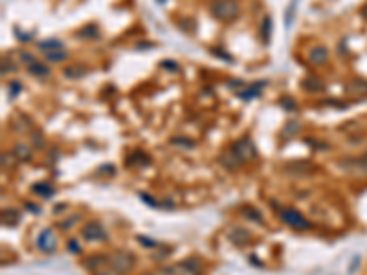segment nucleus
I'll return each mask as SVG.
<instances>
[{"mask_svg":"<svg viewBox=\"0 0 367 275\" xmlns=\"http://www.w3.org/2000/svg\"><path fill=\"white\" fill-rule=\"evenodd\" d=\"M211 13L220 21H233L239 15V4L235 0H213Z\"/></svg>","mask_w":367,"mask_h":275,"instance_id":"1","label":"nucleus"},{"mask_svg":"<svg viewBox=\"0 0 367 275\" xmlns=\"http://www.w3.org/2000/svg\"><path fill=\"white\" fill-rule=\"evenodd\" d=\"M230 152L239 160V161H246V160H252L253 156L257 154V152H255V149H253V143L250 141V139H246V138L233 145Z\"/></svg>","mask_w":367,"mask_h":275,"instance_id":"2","label":"nucleus"},{"mask_svg":"<svg viewBox=\"0 0 367 275\" xmlns=\"http://www.w3.org/2000/svg\"><path fill=\"white\" fill-rule=\"evenodd\" d=\"M281 220L287 226H292L295 229H309L310 224L301 217V213H297L295 209H283L281 211Z\"/></svg>","mask_w":367,"mask_h":275,"instance_id":"3","label":"nucleus"},{"mask_svg":"<svg viewBox=\"0 0 367 275\" xmlns=\"http://www.w3.org/2000/svg\"><path fill=\"white\" fill-rule=\"evenodd\" d=\"M110 264H112V268H114L116 272L123 274V272L132 270V266H134V257L130 253H116L114 257L110 259Z\"/></svg>","mask_w":367,"mask_h":275,"instance_id":"4","label":"nucleus"},{"mask_svg":"<svg viewBox=\"0 0 367 275\" xmlns=\"http://www.w3.org/2000/svg\"><path fill=\"white\" fill-rule=\"evenodd\" d=\"M83 237L87 240H103L107 235H105V229H103V226L98 224V222H90V224H87L85 228H83Z\"/></svg>","mask_w":367,"mask_h":275,"instance_id":"5","label":"nucleus"},{"mask_svg":"<svg viewBox=\"0 0 367 275\" xmlns=\"http://www.w3.org/2000/svg\"><path fill=\"white\" fill-rule=\"evenodd\" d=\"M37 246L41 248L43 252H53L55 250V240H53V233L50 229H44L39 239H37Z\"/></svg>","mask_w":367,"mask_h":275,"instance_id":"6","label":"nucleus"},{"mask_svg":"<svg viewBox=\"0 0 367 275\" xmlns=\"http://www.w3.org/2000/svg\"><path fill=\"white\" fill-rule=\"evenodd\" d=\"M310 61H312L314 65L325 63V61H327V50H325V48H314L312 53H310Z\"/></svg>","mask_w":367,"mask_h":275,"instance_id":"7","label":"nucleus"},{"mask_svg":"<svg viewBox=\"0 0 367 275\" xmlns=\"http://www.w3.org/2000/svg\"><path fill=\"white\" fill-rule=\"evenodd\" d=\"M33 191H35V193H39L41 196H44V198H48V196L53 195V189H51L50 185H46V183H39V185H35V187H33Z\"/></svg>","mask_w":367,"mask_h":275,"instance_id":"8","label":"nucleus"},{"mask_svg":"<svg viewBox=\"0 0 367 275\" xmlns=\"http://www.w3.org/2000/svg\"><path fill=\"white\" fill-rule=\"evenodd\" d=\"M2 220H4V224H15L17 220H19V215H17V211L13 209H6L4 211V217H2Z\"/></svg>","mask_w":367,"mask_h":275,"instance_id":"9","label":"nucleus"},{"mask_svg":"<svg viewBox=\"0 0 367 275\" xmlns=\"http://www.w3.org/2000/svg\"><path fill=\"white\" fill-rule=\"evenodd\" d=\"M29 72L35 73V75H46V73H48V68L43 65H39V63H31V65H29Z\"/></svg>","mask_w":367,"mask_h":275,"instance_id":"10","label":"nucleus"},{"mask_svg":"<svg viewBox=\"0 0 367 275\" xmlns=\"http://www.w3.org/2000/svg\"><path fill=\"white\" fill-rule=\"evenodd\" d=\"M66 57V53L61 48H57V50H51L50 53H48V59L50 61H63V59Z\"/></svg>","mask_w":367,"mask_h":275,"instance_id":"11","label":"nucleus"},{"mask_svg":"<svg viewBox=\"0 0 367 275\" xmlns=\"http://www.w3.org/2000/svg\"><path fill=\"white\" fill-rule=\"evenodd\" d=\"M83 73H85V72H83L81 68H66V70H65V75L72 77V79H75V77H81Z\"/></svg>","mask_w":367,"mask_h":275,"instance_id":"12","label":"nucleus"},{"mask_svg":"<svg viewBox=\"0 0 367 275\" xmlns=\"http://www.w3.org/2000/svg\"><path fill=\"white\" fill-rule=\"evenodd\" d=\"M15 151H17L15 154H17L19 158L29 160V152H28V149H26V147H22V145H17V147H15Z\"/></svg>","mask_w":367,"mask_h":275,"instance_id":"13","label":"nucleus"},{"mask_svg":"<svg viewBox=\"0 0 367 275\" xmlns=\"http://www.w3.org/2000/svg\"><path fill=\"white\" fill-rule=\"evenodd\" d=\"M303 87H305V88L312 87L314 90H321V88H323L321 85H319V83H310V81H305V83H303Z\"/></svg>","mask_w":367,"mask_h":275,"instance_id":"14","label":"nucleus"},{"mask_svg":"<svg viewBox=\"0 0 367 275\" xmlns=\"http://www.w3.org/2000/svg\"><path fill=\"white\" fill-rule=\"evenodd\" d=\"M96 275H120V272H116V270H99Z\"/></svg>","mask_w":367,"mask_h":275,"instance_id":"15","label":"nucleus"},{"mask_svg":"<svg viewBox=\"0 0 367 275\" xmlns=\"http://www.w3.org/2000/svg\"><path fill=\"white\" fill-rule=\"evenodd\" d=\"M268 26H270V19H265V26H263V35H265V41H268Z\"/></svg>","mask_w":367,"mask_h":275,"instance_id":"16","label":"nucleus"},{"mask_svg":"<svg viewBox=\"0 0 367 275\" xmlns=\"http://www.w3.org/2000/svg\"><path fill=\"white\" fill-rule=\"evenodd\" d=\"M156 275H169V272H162V274H156Z\"/></svg>","mask_w":367,"mask_h":275,"instance_id":"17","label":"nucleus"}]
</instances>
